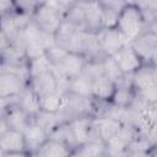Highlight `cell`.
<instances>
[{"mask_svg":"<svg viewBox=\"0 0 157 157\" xmlns=\"http://www.w3.org/2000/svg\"><path fill=\"white\" fill-rule=\"evenodd\" d=\"M115 92V82L105 76L103 72L92 78L91 97L101 104H110Z\"/></svg>","mask_w":157,"mask_h":157,"instance_id":"10","label":"cell"},{"mask_svg":"<svg viewBox=\"0 0 157 157\" xmlns=\"http://www.w3.org/2000/svg\"><path fill=\"white\" fill-rule=\"evenodd\" d=\"M115 28L126 43H130L147 29L144 12L136 5H126L118 15Z\"/></svg>","mask_w":157,"mask_h":157,"instance_id":"1","label":"cell"},{"mask_svg":"<svg viewBox=\"0 0 157 157\" xmlns=\"http://www.w3.org/2000/svg\"><path fill=\"white\" fill-rule=\"evenodd\" d=\"M28 85L33 88V91L38 94V97L60 91V81H59V78L55 75L53 69L38 75L34 78H32L28 82Z\"/></svg>","mask_w":157,"mask_h":157,"instance_id":"11","label":"cell"},{"mask_svg":"<svg viewBox=\"0 0 157 157\" xmlns=\"http://www.w3.org/2000/svg\"><path fill=\"white\" fill-rule=\"evenodd\" d=\"M2 117L6 120V124L10 129H15L18 131H22L29 125V123L33 120L17 103L16 101L7 102L2 108Z\"/></svg>","mask_w":157,"mask_h":157,"instance_id":"9","label":"cell"},{"mask_svg":"<svg viewBox=\"0 0 157 157\" xmlns=\"http://www.w3.org/2000/svg\"><path fill=\"white\" fill-rule=\"evenodd\" d=\"M32 22L43 32L55 36L64 21V11L50 2H43L31 16Z\"/></svg>","mask_w":157,"mask_h":157,"instance_id":"2","label":"cell"},{"mask_svg":"<svg viewBox=\"0 0 157 157\" xmlns=\"http://www.w3.org/2000/svg\"><path fill=\"white\" fill-rule=\"evenodd\" d=\"M28 81L13 70H0V102H11L25 90ZM4 104V105H5Z\"/></svg>","mask_w":157,"mask_h":157,"instance_id":"5","label":"cell"},{"mask_svg":"<svg viewBox=\"0 0 157 157\" xmlns=\"http://www.w3.org/2000/svg\"><path fill=\"white\" fill-rule=\"evenodd\" d=\"M91 88H92V77L90 75H87L86 72H82L81 75L76 76L75 78H72L67 82L65 91L71 92L80 97L92 98Z\"/></svg>","mask_w":157,"mask_h":157,"instance_id":"15","label":"cell"},{"mask_svg":"<svg viewBox=\"0 0 157 157\" xmlns=\"http://www.w3.org/2000/svg\"><path fill=\"white\" fill-rule=\"evenodd\" d=\"M74 1H83V2H94V1H98V0H74Z\"/></svg>","mask_w":157,"mask_h":157,"instance_id":"27","label":"cell"},{"mask_svg":"<svg viewBox=\"0 0 157 157\" xmlns=\"http://www.w3.org/2000/svg\"><path fill=\"white\" fill-rule=\"evenodd\" d=\"M115 60L117 65L119 66L121 74L124 76H131L134 72H136L144 64L139 55L135 53V50L131 48V45L128 43L123 45L114 55H112Z\"/></svg>","mask_w":157,"mask_h":157,"instance_id":"8","label":"cell"},{"mask_svg":"<svg viewBox=\"0 0 157 157\" xmlns=\"http://www.w3.org/2000/svg\"><path fill=\"white\" fill-rule=\"evenodd\" d=\"M54 66L53 64L50 63V60L47 58V55H43V56H39L37 59H33V60H28L27 61V74H28V82L37 77L38 75L48 71V70H52Z\"/></svg>","mask_w":157,"mask_h":157,"instance_id":"18","label":"cell"},{"mask_svg":"<svg viewBox=\"0 0 157 157\" xmlns=\"http://www.w3.org/2000/svg\"><path fill=\"white\" fill-rule=\"evenodd\" d=\"M136 6L147 15H156L157 0H136Z\"/></svg>","mask_w":157,"mask_h":157,"instance_id":"23","label":"cell"},{"mask_svg":"<svg viewBox=\"0 0 157 157\" xmlns=\"http://www.w3.org/2000/svg\"><path fill=\"white\" fill-rule=\"evenodd\" d=\"M43 2H45V0H12V7L13 11L18 13L32 16Z\"/></svg>","mask_w":157,"mask_h":157,"instance_id":"20","label":"cell"},{"mask_svg":"<svg viewBox=\"0 0 157 157\" xmlns=\"http://www.w3.org/2000/svg\"><path fill=\"white\" fill-rule=\"evenodd\" d=\"M88 61V58L85 54L76 52H67L61 61L53 67L59 81H65L66 85L70 80L81 75L85 70V66Z\"/></svg>","mask_w":157,"mask_h":157,"instance_id":"3","label":"cell"},{"mask_svg":"<svg viewBox=\"0 0 157 157\" xmlns=\"http://www.w3.org/2000/svg\"><path fill=\"white\" fill-rule=\"evenodd\" d=\"M63 102V92H53L44 94L39 97V104H40V112L49 113V114H58L61 108Z\"/></svg>","mask_w":157,"mask_h":157,"instance_id":"17","label":"cell"},{"mask_svg":"<svg viewBox=\"0 0 157 157\" xmlns=\"http://www.w3.org/2000/svg\"><path fill=\"white\" fill-rule=\"evenodd\" d=\"M125 5H136V0H123Z\"/></svg>","mask_w":157,"mask_h":157,"instance_id":"26","label":"cell"},{"mask_svg":"<svg viewBox=\"0 0 157 157\" xmlns=\"http://www.w3.org/2000/svg\"><path fill=\"white\" fill-rule=\"evenodd\" d=\"M16 103L31 117L36 118L37 114L40 112V104H39V97L38 94L33 91V88L27 85L25 90L16 97Z\"/></svg>","mask_w":157,"mask_h":157,"instance_id":"14","label":"cell"},{"mask_svg":"<svg viewBox=\"0 0 157 157\" xmlns=\"http://www.w3.org/2000/svg\"><path fill=\"white\" fill-rule=\"evenodd\" d=\"M74 148L67 145L66 142L48 137L34 152V156H42V157H66L72 156Z\"/></svg>","mask_w":157,"mask_h":157,"instance_id":"12","label":"cell"},{"mask_svg":"<svg viewBox=\"0 0 157 157\" xmlns=\"http://www.w3.org/2000/svg\"><path fill=\"white\" fill-rule=\"evenodd\" d=\"M97 45L102 55H114L123 45L128 44L117 28H102L96 33Z\"/></svg>","mask_w":157,"mask_h":157,"instance_id":"7","label":"cell"},{"mask_svg":"<svg viewBox=\"0 0 157 157\" xmlns=\"http://www.w3.org/2000/svg\"><path fill=\"white\" fill-rule=\"evenodd\" d=\"M98 4L102 9H107L119 13L126 5L123 0H98Z\"/></svg>","mask_w":157,"mask_h":157,"instance_id":"22","label":"cell"},{"mask_svg":"<svg viewBox=\"0 0 157 157\" xmlns=\"http://www.w3.org/2000/svg\"><path fill=\"white\" fill-rule=\"evenodd\" d=\"M129 44L139 55L144 65H156V55H157L156 29L147 28Z\"/></svg>","mask_w":157,"mask_h":157,"instance_id":"4","label":"cell"},{"mask_svg":"<svg viewBox=\"0 0 157 157\" xmlns=\"http://www.w3.org/2000/svg\"><path fill=\"white\" fill-rule=\"evenodd\" d=\"M7 129H9V126H7V124H6V120L4 119L2 114H1V115H0V136H1Z\"/></svg>","mask_w":157,"mask_h":157,"instance_id":"25","label":"cell"},{"mask_svg":"<svg viewBox=\"0 0 157 157\" xmlns=\"http://www.w3.org/2000/svg\"><path fill=\"white\" fill-rule=\"evenodd\" d=\"M72 156H83V157H90V156H107V148L104 141L99 139H91L81 145H78L75 150Z\"/></svg>","mask_w":157,"mask_h":157,"instance_id":"16","label":"cell"},{"mask_svg":"<svg viewBox=\"0 0 157 157\" xmlns=\"http://www.w3.org/2000/svg\"><path fill=\"white\" fill-rule=\"evenodd\" d=\"M0 148L5 156H31L23 132L10 128L0 136Z\"/></svg>","mask_w":157,"mask_h":157,"instance_id":"6","label":"cell"},{"mask_svg":"<svg viewBox=\"0 0 157 157\" xmlns=\"http://www.w3.org/2000/svg\"><path fill=\"white\" fill-rule=\"evenodd\" d=\"M9 11H13L12 0H0V15L6 13Z\"/></svg>","mask_w":157,"mask_h":157,"instance_id":"24","label":"cell"},{"mask_svg":"<svg viewBox=\"0 0 157 157\" xmlns=\"http://www.w3.org/2000/svg\"><path fill=\"white\" fill-rule=\"evenodd\" d=\"M118 15L119 13H117L114 11L101 7V26H102V28H115L117 21H118Z\"/></svg>","mask_w":157,"mask_h":157,"instance_id":"21","label":"cell"},{"mask_svg":"<svg viewBox=\"0 0 157 157\" xmlns=\"http://www.w3.org/2000/svg\"><path fill=\"white\" fill-rule=\"evenodd\" d=\"M25 141L27 145V150L31 156H34L37 148L48 139V131L34 119L29 123V125L23 130Z\"/></svg>","mask_w":157,"mask_h":157,"instance_id":"13","label":"cell"},{"mask_svg":"<svg viewBox=\"0 0 157 157\" xmlns=\"http://www.w3.org/2000/svg\"><path fill=\"white\" fill-rule=\"evenodd\" d=\"M101 66H102V71L105 76H108L110 80H113L115 83L119 82L121 78H124L125 76L121 74L119 66L117 65L115 60L113 59V56L109 55H103L101 58Z\"/></svg>","mask_w":157,"mask_h":157,"instance_id":"19","label":"cell"}]
</instances>
